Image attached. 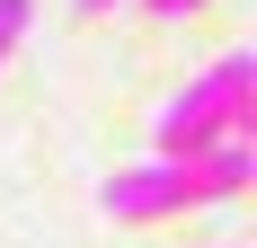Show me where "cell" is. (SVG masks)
Masks as SVG:
<instances>
[{"label":"cell","mask_w":257,"mask_h":248,"mask_svg":"<svg viewBox=\"0 0 257 248\" xmlns=\"http://www.w3.org/2000/svg\"><path fill=\"white\" fill-rule=\"evenodd\" d=\"M248 80L257 62L248 53H231L213 80H195L169 115H160V160H195L204 142H231V133H248Z\"/></svg>","instance_id":"6da1fadb"},{"label":"cell","mask_w":257,"mask_h":248,"mask_svg":"<svg viewBox=\"0 0 257 248\" xmlns=\"http://www.w3.org/2000/svg\"><path fill=\"white\" fill-rule=\"evenodd\" d=\"M186 204H204L195 160H151V169L106 177V213H115V222H160V213H186Z\"/></svg>","instance_id":"7a4b0ae2"},{"label":"cell","mask_w":257,"mask_h":248,"mask_svg":"<svg viewBox=\"0 0 257 248\" xmlns=\"http://www.w3.org/2000/svg\"><path fill=\"white\" fill-rule=\"evenodd\" d=\"M27 18H36V0H0V62H9V45L27 36Z\"/></svg>","instance_id":"3957f363"},{"label":"cell","mask_w":257,"mask_h":248,"mask_svg":"<svg viewBox=\"0 0 257 248\" xmlns=\"http://www.w3.org/2000/svg\"><path fill=\"white\" fill-rule=\"evenodd\" d=\"M151 9H195V0H151Z\"/></svg>","instance_id":"277c9868"},{"label":"cell","mask_w":257,"mask_h":248,"mask_svg":"<svg viewBox=\"0 0 257 248\" xmlns=\"http://www.w3.org/2000/svg\"><path fill=\"white\" fill-rule=\"evenodd\" d=\"M80 9H106V0H80Z\"/></svg>","instance_id":"5b68a950"}]
</instances>
